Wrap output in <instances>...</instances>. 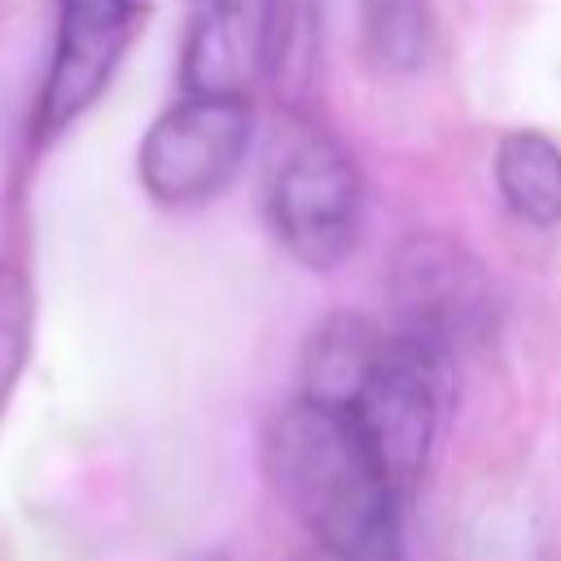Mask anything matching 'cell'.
Segmentation results:
<instances>
[{"instance_id":"4fadbf2b","label":"cell","mask_w":561,"mask_h":561,"mask_svg":"<svg viewBox=\"0 0 561 561\" xmlns=\"http://www.w3.org/2000/svg\"><path fill=\"white\" fill-rule=\"evenodd\" d=\"M210 561H219V557H210Z\"/></svg>"},{"instance_id":"7a4b0ae2","label":"cell","mask_w":561,"mask_h":561,"mask_svg":"<svg viewBox=\"0 0 561 561\" xmlns=\"http://www.w3.org/2000/svg\"><path fill=\"white\" fill-rule=\"evenodd\" d=\"M364 184L355 158L320 127L294 123L267 167V219L307 267H333L359 237Z\"/></svg>"},{"instance_id":"52a82bcc","label":"cell","mask_w":561,"mask_h":561,"mask_svg":"<svg viewBox=\"0 0 561 561\" xmlns=\"http://www.w3.org/2000/svg\"><path fill=\"white\" fill-rule=\"evenodd\" d=\"M267 0H188L180 57L184 96H245L263 66Z\"/></svg>"},{"instance_id":"7c38bea8","label":"cell","mask_w":561,"mask_h":561,"mask_svg":"<svg viewBox=\"0 0 561 561\" xmlns=\"http://www.w3.org/2000/svg\"><path fill=\"white\" fill-rule=\"evenodd\" d=\"M307 561H333V557H324V552H316V557H307Z\"/></svg>"},{"instance_id":"6da1fadb","label":"cell","mask_w":561,"mask_h":561,"mask_svg":"<svg viewBox=\"0 0 561 561\" xmlns=\"http://www.w3.org/2000/svg\"><path fill=\"white\" fill-rule=\"evenodd\" d=\"M263 469L280 504L333 561H394L403 495L346 412L294 399L263 434Z\"/></svg>"},{"instance_id":"9c48e42d","label":"cell","mask_w":561,"mask_h":561,"mask_svg":"<svg viewBox=\"0 0 561 561\" xmlns=\"http://www.w3.org/2000/svg\"><path fill=\"white\" fill-rule=\"evenodd\" d=\"M316 48H320V9H316V0H267L259 75H267V83L276 92L294 96L311 83Z\"/></svg>"},{"instance_id":"8992f818","label":"cell","mask_w":561,"mask_h":561,"mask_svg":"<svg viewBox=\"0 0 561 561\" xmlns=\"http://www.w3.org/2000/svg\"><path fill=\"white\" fill-rule=\"evenodd\" d=\"M145 0H57V48L35 105V136L70 127L110 83Z\"/></svg>"},{"instance_id":"8fae6325","label":"cell","mask_w":561,"mask_h":561,"mask_svg":"<svg viewBox=\"0 0 561 561\" xmlns=\"http://www.w3.org/2000/svg\"><path fill=\"white\" fill-rule=\"evenodd\" d=\"M31 285L26 272L13 263H0V412L22 377L26 351H31Z\"/></svg>"},{"instance_id":"3957f363","label":"cell","mask_w":561,"mask_h":561,"mask_svg":"<svg viewBox=\"0 0 561 561\" xmlns=\"http://www.w3.org/2000/svg\"><path fill=\"white\" fill-rule=\"evenodd\" d=\"M447 373H451V355L408 333H386L373 368L342 408L399 495L416 486L430 460L447 399Z\"/></svg>"},{"instance_id":"277c9868","label":"cell","mask_w":561,"mask_h":561,"mask_svg":"<svg viewBox=\"0 0 561 561\" xmlns=\"http://www.w3.org/2000/svg\"><path fill=\"white\" fill-rule=\"evenodd\" d=\"M245 145V96H184L145 131L140 180L162 206H193L215 197L232 180Z\"/></svg>"},{"instance_id":"5b68a950","label":"cell","mask_w":561,"mask_h":561,"mask_svg":"<svg viewBox=\"0 0 561 561\" xmlns=\"http://www.w3.org/2000/svg\"><path fill=\"white\" fill-rule=\"evenodd\" d=\"M390 298L399 329L443 355L486 320V272L447 237H416L394 254Z\"/></svg>"},{"instance_id":"ba28073f","label":"cell","mask_w":561,"mask_h":561,"mask_svg":"<svg viewBox=\"0 0 561 561\" xmlns=\"http://www.w3.org/2000/svg\"><path fill=\"white\" fill-rule=\"evenodd\" d=\"M495 184L508 210L535 228L561 224V145L543 131H508L495 153Z\"/></svg>"},{"instance_id":"30bf717a","label":"cell","mask_w":561,"mask_h":561,"mask_svg":"<svg viewBox=\"0 0 561 561\" xmlns=\"http://www.w3.org/2000/svg\"><path fill=\"white\" fill-rule=\"evenodd\" d=\"M430 4L425 0H364V44L381 70H412L425 53Z\"/></svg>"}]
</instances>
